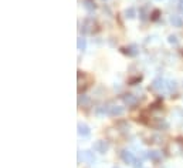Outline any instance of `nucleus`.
I'll list each match as a JSON object with an SVG mask.
<instances>
[{
	"instance_id": "f257e3e1",
	"label": "nucleus",
	"mask_w": 183,
	"mask_h": 168,
	"mask_svg": "<svg viewBox=\"0 0 183 168\" xmlns=\"http://www.w3.org/2000/svg\"><path fill=\"white\" fill-rule=\"evenodd\" d=\"M94 151L100 152V154H105V152L109 150V144L107 141H104V140H100V141H95L92 145Z\"/></svg>"
},
{
	"instance_id": "f03ea898",
	"label": "nucleus",
	"mask_w": 183,
	"mask_h": 168,
	"mask_svg": "<svg viewBox=\"0 0 183 168\" xmlns=\"http://www.w3.org/2000/svg\"><path fill=\"white\" fill-rule=\"evenodd\" d=\"M166 83H167V81H165L162 77H158V78H155V80H153L152 88H153L155 91H159V93H160V91H163L165 88L167 87V84H166Z\"/></svg>"
},
{
	"instance_id": "7ed1b4c3",
	"label": "nucleus",
	"mask_w": 183,
	"mask_h": 168,
	"mask_svg": "<svg viewBox=\"0 0 183 168\" xmlns=\"http://www.w3.org/2000/svg\"><path fill=\"white\" fill-rule=\"evenodd\" d=\"M122 101H123V104L128 105V107H135V105L138 104V98L135 97L133 94H131V93L123 94L122 96Z\"/></svg>"
},
{
	"instance_id": "20e7f679",
	"label": "nucleus",
	"mask_w": 183,
	"mask_h": 168,
	"mask_svg": "<svg viewBox=\"0 0 183 168\" xmlns=\"http://www.w3.org/2000/svg\"><path fill=\"white\" fill-rule=\"evenodd\" d=\"M77 133H78V135H81V137H88V135L91 134V130L85 123H78V125H77Z\"/></svg>"
},
{
	"instance_id": "39448f33",
	"label": "nucleus",
	"mask_w": 183,
	"mask_h": 168,
	"mask_svg": "<svg viewBox=\"0 0 183 168\" xmlns=\"http://www.w3.org/2000/svg\"><path fill=\"white\" fill-rule=\"evenodd\" d=\"M121 158H122V161L125 162V164H131V165L135 161L133 154L131 151H128V150H122V151H121Z\"/></svg>"
},
{
	"instance_id": "423d86ee",
	"label": "nucleus",
	"mask_w": 183,
	"mask_h": 168,
	"mask_svg": "<svg viewBox=\"0 0 183 168\" xmlns=\"http://www.w3.org/2000/svg\"><path fill=\"white\" fill-rule=\"evenodd\" d=\"M108 115L111 117H117V115H122L123 114V107H119V105H109L108 107Z\"/></svg>"
},
{
	"instance_id": "0eeeda50",
	"label": "nucleus",
	"mask_w": 183,
	"mask_h": 168,
	"mask_svg": "<svg viewBox=\"0 0 183 168\" xmlns=\"http://www.w3.org/2000/svg\"><path fill=\"white\" fill-rule=\"evenodd\" d=\"M122 53L123 54H128L129 57H135V56L139 53V50H138L136 44H131V46H128V47H123L122 49Z\"/></svg>"
},
{
	"instance_id": "6e6552de",
	"label": "nucleus",
	"mask_w": 183,
	"mask_h": 168,
	"mask_svg": "<svg viewBox=\"0 0 183 168\" xmlns=\"http://www.w3.org/2000/svg\"><path fill=\"white\" fill-rule=\"evenodd\" d=\"M94 21L92 20H85L83 24V27H81L80 30L83 31L84 34H88V33H94Z\"/></svg>"
},
{
	"instance_id": "1a4fd4ad",
	"label": "nucleus",
	"mask_w": 183,
	"mask_h": 168,
	"mask_svg": "<svg viewBox=\"0 0 183 168\" xmlns=\"http://www.w3.org/2000/svg\"><path fill=\"white\" fill-rule=\"evenodd\" d=\"M170 24H172L173 27H182L183 26V19L180 16H177V14H172L169 19Z\"/></svg>"
},
{
	"instance_id": "9d476101",
	"label": "nucleus",
	"mask_w": 183,
	"mask_h": 168,
	"mask_svg": "<svg viewBox=\"0 0 183 168\" xmlns=\"http://www.w3.org/2000/svg\"><path fill=\"white\" fill-rule=\"evenodd\" d=\"M90 104V98L84 94L78 96V107H85V105Z\"/></svg>"
},
{
	"instance_id": "9b49d317",
	"label": "nucleus",
	"mask_w": 183,
	"mask_h": 168,
	"mask_svg": "<svg viewBox=\"0 0 183 168\" xmlns=\"http://www.w3.org/2000/svg\"><path fill=\"white\" fill-rule=\"evenodd\" d=\"M123 14H125V17H127V19L132 20V19H135V17H136V10H135L133 7H129V9H127V10L123 12Z\"/></svg>"
},
{
	"instance_id": "f8f14e48",
	"label": "nucleus",
	"mask_w": 183,
	"mask_h": 168,
	"mask_svg": "<svg viewBox=\"0 0 183 168\" xmlns=\"http://www.w3.org/2000/svg\"><path fill=\"white\" fill-rule=\"evenodd\" d=\"M84 157H85V160L88 161V164H94V162H95V157H94V152L90 151V150L84 151Z\"/></svg>"
},
{
	"instance_id": "ddd939ff",
	"label": "nucleus",
	"mask_w": 183,
	"mask_h": 168,
	"mask_svg": "<svg viewBox=\"0 0 183 168\" xmlns=\"http://www.w3.org/2000/svg\"><path fill=\"white\" fill-rule=\"evenodd\" d=\"M77 47H78V50H85V47H87V41H85V39L84 37H78L77 39Z\"/></svg>"
},
{
	"instance_id": "4468645a",
	"label": "nucleus",
	"mask_w": 183,
	"mask_h": 168,
	"mask_svg": "<svg viewBox=\"0 0 183 168\" xmlns=\"http://www.w3.org/2000/svg\"><path fill=\"white\" fill-rule=\"evenodd\" d=\"M148 158L152 161H159L160 160V152L159 151H149L148 152Z\"/></svg>"
},
{
	"instance_id": "2eb2a0df",
	"label": "nucleus",
	"mask_w": 183,
	"mask_h": 168,
	"mask_svg": "<svg viewBox=\"0 0 183 168\" xmlns=\"http://www.w3.org/2000/svg\"><path fill=\"white\" fill-rule=\"evenodd\" d=\"M84 7H85V9H87L88 12H94L97 6L94 4L92 0H84Z\"/></svg>"
},
{
	"instance_id": "dca6fc26",
	"label": "nucleus",
	"mask_w": 183,
	"mask_h": 168,
	"mask_svg": "<svg viewBox=\"0 0 183 168\" xmlns=\"http://www.w3.org/2000/svg\"><path fill=\"white\" fill-rule=\"evenodd\" d=\"M176 88H177V84H176V81H175V80H170V81H167V90H169L170 93H173V91H176Z\"/></svg>"
},
{
	"instance_id": "f3484780",
	"label": "nucleus",
	"mask_w": 183,
	"mask_h": 168,
	"mask_svg": "<svg viewBox=\"0 0 183 168\" xmlns=\"http://www.w3.org/2000/svg\"><path fill=\"white\" fill-rule=\"evenodd\" d=\"M167 41H169L170 44H173V46H176L177 43H179V40H177L176 36H173V34H170L169 37H167Z\"/></svg>"
},
{
	"instance_id": "a211bd4d",
	"label": "nucleus",
	"mask_w": 183,
	"mask_h": 168,
	"mask_svg": "<svg viewBox=\"0 0 183 168\" xmlns=\"http://www.w3.org/2000/svg\"><path fill=\"white\" fill-rule=\"evenodd\" d=\"M132 167L133 168H142V160H136V158H135V161H133Z\"/></svg>"
},
{
	"instance_id": "6ab92c4d",
	"label": "nucleus",
	"mask_w": 183,
	"mask_h": 168,
	"mask_svg": "<svg viewBox=\"0 0 183 168\" xmlns=\"http://www.w3.org/2000/svg\"><path fill=\"white\" fill-rule=\"evenodd\" d=\"M139 14H141V20H146V10H145V7H143V9H141L139 10Z\"/></svg>"
},
{
	"instance_id": "aec40b11",
	"label": "nucleus",
	"mask_w": 183,
	"mask_h": 168,
	"mask_svg": "<svg viewBox=\"0 0 183 168\" xmlns=\"http://www.w3.org/2000/svg\"><path fill=\"white\" fill-rule=\"evenodd\" d=\"M159 14H160V12L159 10H155L152 13V20H158L159 19Z\"/></svg>"
},
{
	"instance_id": "412c9836",
	"label": "nucleus",
	"mask_w": 183,
	"mask_h": 168,
	"mask_svg": "<svg viewBox=\"0 0 183 168\" xmlns=\"http://www.w3.org/2000/svg\"><path fill=\"white\" fill-rule=\"evenodd\" d=\"M177 7H179L180 12H183V0H180V3H179V6H177Z\"/></svg>"
},
{
	"instance_id": "4be33fe9",
	"label": "nucleus",
	"mask_w": 183,
	"mask_h": 168,
	"mask_svg": "<svg viewBox=\"0 0 183 168\" xmlns=\"http://www.w3.org/2000/svg\"><path fill=\"white\" fill-rule=\"evenodd\" d=\"M81 155H83V151H78V162H81Z\"/></svg>"
},
{
	"instance_id": "5701e85b",
	"label": "nucleus",
	"mask_w": 183,
	"mask_h": 168,
	"mask_svg": "<svg viewBox=\"0 0 183 168\" xmlns=\"http://www.w3.org/2000/svg\"><path fill=\"white\" fill-rule=\"evenodd\" d=\"M114 168H119V167H114Z\"/></svg>"
}]
</instances>
